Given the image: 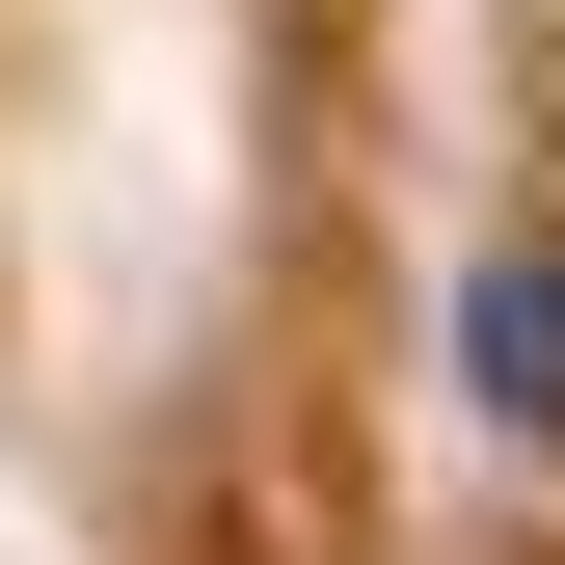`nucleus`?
Listing matches in <instances>:
<instances>
[{
  "label": "nucleus",
  "mask_w": 565,
  "mask_h": 565,
  "mask_svg": "<svg viewBox=\"0 0 565 565\" xmlns=\"http://www.w3.org/2000/svg\"><path fill=\"white\" fill-rule=\"evenodd\" d=\"M458 377H484L512 458H565V243H484L458 269Z\"/></svg>",
  "instance_id": "obj_1"
}]
</instances>
